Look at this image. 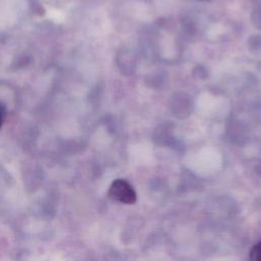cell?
<instances>
[{
  "label": "cell",
  "mask_w": 261,
  "mask_h": 261,
  "mask_svg": "<svg viewBox=\"0 0 261 261\" xmlns=\"http://www.w3.org/2000/svg\"><path fill=\"white\" fill-rule=\"evenodd\" d=\"M109 197L119 203L132 205L137 200L136 191L129 182L123 179H115L109 187Z\"/></svg>",
  "instance_id": "6da1fadb"
},
{
  "label": "cell",
  "mask_w": 261,
  "mask_h": 261,
  "mask_svg": "<svg viewBox=\"0 0 261 261\" xmlns=\"http://www.w3.org/2000/svg\"><path fill=\"white\" fill-rule=\"evenodd\" d=\"M250 258L254 261H261V241L252 248L250 252Z\"/></svg>",
  "instance_id": "7a4b0ae2"
},
{
  "label": "cell",
  "mask_w": 261,
  "mask_h": 261,
  "mask_svg": "<svg viewBox=\"0 0 261 261\" xmlns=\"http://www.w3.org/2000/svg\"><path fill=\"white\" fill-rule=\"evenodd\" d=\"M253 21H254V23L257 27L261 28V8H258V9H256L254 11V13H253Z\"/></svg>",
  "instance_id": "3957f363"
},
{
  "label": "cell",
  "mask_w": 261,
  "mask_h": 261,
  "mask_svg": "<svg viewBox=\"0 0 261 261\" xmlns=\"http://www.w3.org/2000/svg\"><path fill=\"white\" fill-rule=\"evenodd\" d=\"M30 6H31V8H33V10H35L38 13H41V11H43V9H42L43 7L40 4L39 0H31L30 1Z\"/></svg>",
  "instance_id": "277c9868"
},
{
  "label": "cell",
  "mask_w": 261,
  "mask_h": 261,
  "mask_svg": "<svg viewBox=\"0 0 261 261\" xmlns=\"http://www.w3.org/2000/svg\"><path fill=\"white\" fill-rule=\"evenodd\" d=\"M4 113H5V111H4V107L0 104V126H1V124H2V122H3Z\"/></svg>",
  "instance_id": "5b68a950"
}]
</instances>
